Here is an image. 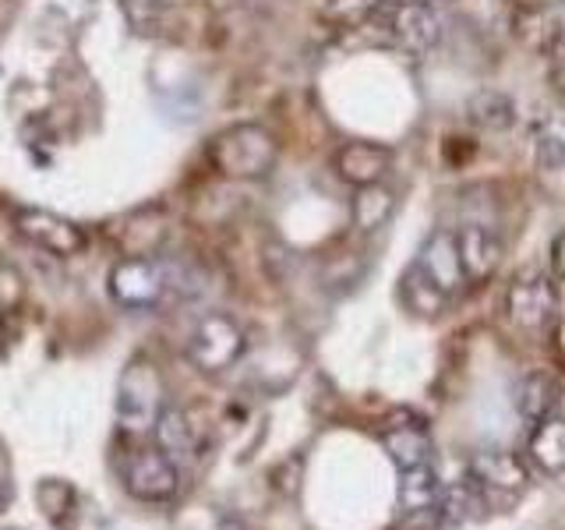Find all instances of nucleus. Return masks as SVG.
Returning a JSON list of instances; mask_svg holds the SVG:
<instances>
[{"label": "nucleus", "mask_w": 565, "mask_h": 530, "mask_svg": "<svg viewBox=\"0 0 565 530\" xmlns=\"http://www.w3.org/2000/svg\"><path fill=\"white\" fill-rule=\"evenodd\" d=\"M279 141L262 124H234L209 141V163L230 181H262L276 170Z\"/></svg>", "instance_id": "f257e3e1"}, {"label": "nucleus", "mask_w": 565, "mask_h": 530, "mask_svg": "<svg viewBox=\"0 0 565 530\" xmlns=\"http://www.w3.org/2000/svg\"><path fill=\"white\" fill-rule=\"evenodd\" d=\"M106 290H110L114 305L128 308V311L159 308L170 297L167 258H156V255L117 258L110 265V276H106Z\"/></svg>", "instance_id": "f03ea898"}, {"label": "nucleus", "mask_w": 565, "mask_h": 530, "mask_svg": "<svg viewBox=\"0 0 565 530\" xmlns=\"http://www.w3.org/2000/svg\"><path fill=\"white\" fill-rule=\"evenodd\" d=\"M163 379H159V368L146 358H135L124 375L117 382V400H114V411H117V424L124 432H135V435H146L152 432V424L163 411Z\"/></svg>", "instance_id": "7ed1b4c3"}, {"label": "nucleus", "mask_w": 565, "mask_h": 530, "mask_svg": "<svg viewBox=\"0 0 565 530\" xmlns=\"http://www.w3.org/2000/svg\"><path fill=\"white\" fill-rule=\"evenodd\" d=\"M244 350L247 336L237 318L226 311H205L188 336V361L205 375H220V371L234 368L244 358Z\"/></svg>", "instance_id": "20e7f679"}, {"label": "nucleus", "mask_w": 565, "mask_h": 530, "mask_svg": "<svg viewBox=\"0 0 565 530\" xmlns=\"http://www.w3.org/2000/svg\"><path fill=\"white\" fill-rule=\"evenodd\" d=\"M505 311L509 322L520 332L541 336L558 322V290L555 279L544 273H530L509 283L505 294Z\"/></svg>", "instance_id": "39448f33"}, {"label": "nucleus", "mask_w": 565, "mask_h": 530, "mask_svg": "<svg viewBox=\"0 0 565 530\" xmlns=\"http://www.w3.org/2000/svg\"><path fill=\"white\" fill-rule=\"evenodd\" d=\"M124 491L138 502H170L181 491V464L163 449H135L120 467Z\"/></svg>", "instance_id": "423d86ee"}, {"label": "nucleus", "mask_w": 565, "mask_h": 530, "mask_svg": "<svg viewBox=\"0 0 565 530\" xmlns=\"http://www.w3.org/2000/svg\"><path fill=\"white\" fill-rule=\"evenodd\" d=\"M14 226L29 244H35L46 255L71 258L85 252V230L78 223H71L67 216H57L50 209H18L14 212Z\"/></svg>", "instance_id": "0eeeda50"}, {"label": "nucleus", "mask_w": 565, "mask_h": 530, "mask_svg": "<svg viewBox=\"0 0 565 530\" xmlns=\"http://www.w3.org/2000/svg\"><path fill=\"white\" fill-rule=\"evenodd\" d=\"M414 269L428 279L441 297L452 300L467 283L463 265H459V252H456V234H449V230H435V234L420 244Z\"/></svg>", "instance_id": "6e6552de"}, {"label": "nucleus", "mask_w": 565, "mask_h": 530, "mask_svg": "<svg viewBox=\"0 0 565 530\" xmlns=\"http://www.w3.org/2000/svg\"><path fill=\"white\" fill-rule=\"evenodd\" d=\"M456 252L467 283H488L502 265V241L484 223H467L456 230Z\"/></svg>", "instance_id": "1a4fd4ad"}, {"label": "nucleus", "mask_w": 565, "mask_h": 530, "mask_svg": "<svg viewBox=\"0 0 565 530\" xmlns=\"http://www.w3.org/2000/svg\"><path fill=\"white\" fill-rule=\"evenodd\" d=\"M388 32L403 43V50L428 53L438 43L441 25L438 14L424 0H399V4L388 8Z\"/></svg>", "instance_id": "9d476101"}, {"label": "nucleus", "mask_w": 565, "mask_h": 530, "mask_svg": "<svg viewBox=\"0 0 565 530\" xmlns=\"http://www.w3.org/2000/svg\"><path fill=\"white\" fill-rule=\"evenodd\" d=\"M332 167L353 188L379 184L388 173V167H393V152L379 146V141H347V146L335 149Z\"/></svg>", "instance_id": "9b49d317"}, {"label": "nucleus", "mask_w": 565, "mask_h": 530, "mask_svg": "<svg viewBox=\"0 0 565 530\" xmlns=\"http://www.w3.org/2000/svg\"><path fill=\"white\" fill-rule=\"evenodd\" d=\"M484 509V488L477 481L473 474L459 477V481H449L446 488L438 491L435 499V520L441 527H456V523H467L470 517Z\"/></svg>", "instance_id": "f8f14e48"}, {"label": "nucleus", "mask_w": 565, "mask_h": 530, "mask_svg": "<svg viewBox=\"0 0 565 530\" xmlns=\"http://www.w3.org/2000/svg\"><path fill=\"white\" fill-rule=\"evenodd\" d=\"M382 446L385 453L393 456V464L399 470L406 467H420V464H431V435L424 428L420 421H403V424H388L385 435H382Z\"/></svg>", "instance_id": "ddd939ff"}, {"label": "nucleus", "mask_w": 565, "mask_h": 530, "mask_svg": "<svg viewBox=\"0 0 565 530\" xmlns=\"http://www.w3.org/2000/svg\"><path fill=\"white\" fill-rule=\"evenodd\" d=\"M152 435H156V449H163L173 464L191 459L194 446H199V438H194V424L181 406H163L156 424H152Z\"/></svg>", "instance_id": "4468645a"}, {"label": "nucleus", "mask_w": 565, "mask_h": 530, "mask_svg": "<svg viewBox=\"0 0 565 530\" xmlns=\"http://www.w3.org/2000/svg\"><path fill=\"white\" fill-rule=\"evenodd\" d=\"M470 474L481 481V488H505V491H520L530 481L526 464L516 453H477Z\"/></svg>", "instance_id": "2eb2a0df"}, {"label": "nucleus", "mask_w": 565, "mask_h": 530, "mask_svg": "<svg viewBox=\"0 0 565 530\" xmlns=\"http://www.w3.org/2000/svg\"><path fill=\"white\" fill-rule=\"evenodd\" d=\"M562 403V385L547 375V371H534L520 382V393H516V406H520V417L530 424H541L547 417H555Z\"/></svg>", "instance_id": "dca6fc26"}, {"label": "nucleus", "mask_w": 565, "mask_h": 530, "mask_svg": "<svg viewBox=\"0 0 565 530\" xmlns=\"http://www.w3.org/2000/svg\"><path fill=\"white\" fill-rule=\"evenodd\" d=\"M350 212H353V226L364 230V234H375V230L385 226L388 216L396 212V191L385 188L382 181L364 184V188H358V194H353Z\"/></svg>", "instance_id": "f3484780"}, {"label": "nucleus", "mask_w": 565, "mask_h": 530, "mask_svg": "<svg viewBox=\"0 0 565 530\" xmlns=\"http://www.w3.org/2000/svg\"><path fill=\"white\" fill-rule=\"evenodd\" d=\"M530 459L544 474H565V417H547L534 424L530 435Z\"/></svg>", "instance_id": "a211bd4d"}, {"label": "nucleus", "mask_w": 565, "mask_h": 530, "mask_svg": "<svg viewBox=\"0 0 565 530\" xmlns=\"http://www.w3.org/2000/svg\"><path fill=\"white\" fill-rule=\"evenodd\" d=\"M441 491V481L431 464L399 470V506L403 512H428L435 509V499Z\"/></svg>", "instance_id": "6ab92c4d"}, {"label": "nucleus", "mask_w": 565, "mask_h": 530, "mask_svg": "<svg viewBox=\"0 0 565 530\" xmlns=\"http://www.w3.org/2000/svg\"><path fill=\"white\" fill-rule=\"evenodd\" d=\"M467 117L484 131H509L516 124V106L499 88H481L467 103Z\"/></svg>", "instance_id": "aec40b11"}, {"label": "nucleus", "mask_w": 565, "mask_h": 530, "mask_svg": "<svg viewBox=\"0 0 565 530\" xmlns=\"http://www.w3.org/2000/svg\"><path fill=\"white\" fill-rule=\"evenodd\" d=\"M403 300H406V308L411 311H417V315H438V311H446L452 300L449 297H441L428 279H424L414 265L406 269V276H403Z\"/></svg>", "instance_id": "412c9836"}, {"label": "nucleus", "mask_w": 565, "mask_h": 530, "mask_svg": "<svg viewBox=\"0 0 565 530\" xmlns=\"http://www.w3.org/2000/svg\"><path fill=\"white\" fill-rule=\"evenodd\" d=\"M382 0H322V11L340 25H361L379 11Z\"/></svg>", "instance_id": "4be33fe9"}, {"label": "nucleus", "mask_w": 565, "mask_h": 530, "mask_svg": "<svg viewBox=\"0 0 565 530\" xmlns=\"http://www.w3.org/2000/svg\"><path fill=\"white\" fill-rule=\"evenodd\" d=\"M537 163L544 170H565V128H547L537 138Z\"/></svg>", "instance_id": "5701e85b"}, {"label": "nucleus", "mask_w": 565, "mask_h": 530, "mask_svg": "<svg viewBox=\"0 0 565 530\" xmlns=\"http://www.w3.org/2000/svg\"><path fill=\"white\" fill-rule=\"evenodd\" d=\"M22 300H25V276L11 262L0 258V308L11 315Z\"/></svg>", "instance_id": "b1692460"}, {"label": "nucleus", "mask_w": 565, "mask_h": 530, "mask_svg": "<svg viewBox=\"0 0 565 530\" xmlns=\"http://www.w3.org/2000/svg\"><path fill=\"white\" fill-rule=\"evenodd\" d=\"M552 262H555V273L565 279V230L555 237V244H552Z\"/></svg>", "instance_id": "393cba45"}, {"label": "nucleus", "mask_w": 565, "mask_h": 530, "mask_svg": "<svg viewBox=\"0 0 565 530\" xmlns=\"http://www.w3.org/2000/svg\"><path fill=\"white\" fill-rule=\"evenodd\" d=\"M4 322H8V311L0 308V340H4Z\"/></svg>", "instance_id": "a878e982"}, {"label": "nucleus", "mask_w": 565, "mask_h": 530, "mask_svg": "<svg viewBox=\"0 0 565 530\" xmlns=\"http://www.w3.org/2000/svg\"><path fill=\"white\" fill-rule=\"evenodd\" d=\"M558 343H562V350H565V322L558 326Z\"/></svg>", "instance_id": "bb28decb"}]
</instances>
